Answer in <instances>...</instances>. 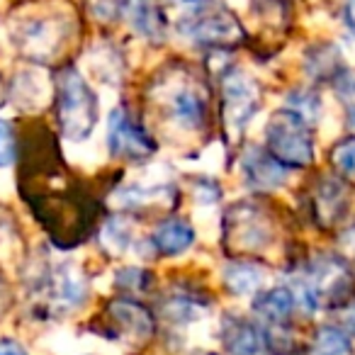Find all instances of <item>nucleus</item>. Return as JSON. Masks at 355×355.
<instances>
[{
  "label": "nucleus",
  "instance_id": "23",
  "mask_svg": "<svg viewBox=\"0 0 355 355\" xmlns=\"http://www.w3.org/2000/svg\"><path fill=\"white\" fill-rule=\"evenodd\" d=\"M17 156V144H15V132L8 122L0 119V168L12 166Z\"/></svg>",
  "mask_w": 355,
  "mask_h": 355
},
{
  "label": "nucleus",
  "instance_id": "1",
  "mask_svg": "<svg viewBox=\"0 0 355 355\" xmlns=\"http://www.w3.org/2000/svg\"><path fill=\"white\" fill-rule=\"evenodd\" d=\"M56 119L59 129L69 141H85L93 134L98 122V95L88 85V80L73 69H64L56 76Z\"/></svg>",
  "mask_w": 355,
  "mask_h": 355
},
{
  "label": "nucleus",
  "instance_id": "25",
  "mask_svg": "<svg viewBox=\"0 0 355 355\" xmlns=\"http://www.w3.org/2000/svg\"><path fill=\"white\" fill-rule=\"evenodd\" d=\"M93 3V12L100 15L103 20H112L114 15H119L127 0H90Z\"/></svg>",
  "mask_w": 355,
  "mask_h": 355
},
{
  "label": "nucleus",
  "instance_id": "17",
  "mask_svg": "<svg viewBox=\"0 0 355 355\" xmlns=\"http://www.w3.org/2000/svg\"><path fill=\"white\" fill-rule=\"evenodd\" d=\"M297 306V297L292 287H272L253 300V311L270 324H285Z\"/></svg>",
  "mask_w": 355,
  "mask_h": 355
},
{
  "label": "nucleus",
  "instance_id": "3",
  "mask_svg": "<svg viewBox=\"0 0 355 355\" xmlns=\"http://www.w3.org/2000/svg\"><path fill=\"white\" fill-rule=\"evenodd\" d=\"M266 144L272 158H277L285 168H306L314 161L309 122L292 107L270 114L266 127Z\"/></svg>",
  "mask_w": 355,
  "mask_h": 355
},
{
  "label": "nucleus",
  "instance_id": "13",
  "mask_svg": "<svg viewBox=\"0 0 355 355\" xmlns=\"http://www.w3.org/2000/svg\"><path fill=\"white\" fill-rule=\"evenodd\" d=\"M195 236H198V232L188 222H183V219H168V222L158 224V229L151 236V243L158 256L173 258L188 251L195 243Z\"/></svg>",
  "mask_w": 355,
  "mask_h": 355
},
{
  "label": "nucleus",
  "instance_id": "21",
  "mask_svg": "<svg viewBox=\"0 0 355 355\" xmlns=\"http://www.w3.org/2000/svg\"><path fill=\"white\" fill-rule=\"evenodd\" d=\"M331 163L343 178L355 183V139H345L331 151Z\"/></svg>",
  "mask_w": 355,
  "mask_h": 355
},
{
  "label": "nucleus",
  "instance_id": "15",
  "mask_svg": "<svg viewBox=\"0 0 355 355\" xmlns=\"http://www.w3.org/2000/svg\"><path fill=\"white\" fill-rule=\"evenodd\" d=\"M314 207H316V217H319L321 224H326V227L338 224L350 207V198H348L345 185L340 183V180H324V183L316 188Z\"/></svg>",
  "mask_w": 355,
  "mask_h": 355
},
{
  "label": "nucleus",
  "instance_id": "2",
  "mask_svg": "<svg viewBox=\"0 0 355 355\" xmlns=\"http://www.w3.org/2000/svg\"><path fill=\"white\" fill-rule=\"evenodd\" d=\"M178 32L202 46H229L241 42L236 17L212 0H175Z\"/></svg>",
  "mask_w": 355,
  "mask_h": 355
},
{
  "label": "nucleus",
  "instance_id": "19",
  "mask_svg": "<svg viewBox=\"0 0 355 355\" xmlns=\"http://www.w3.org/2000/svg\"><path fill=\"white\" fill-rule=\"evenodd\" d=\"M311 355H353L348 336L336 326H321L314 336Z\"/></svg>",
  "mask_w": 355,
  "mask_h": 355
},
{
  "label": "nucleus",
  "instance_id": "28",
  "mask_svg": "<svg viewBox=\"0 0 355 355\" xmlns=\"http://www.w3.org/2000/svg\"><path fill=\"white\" fill-rule=\"evenodd\" d=\"M345 22L355 32V0H345Z\"/></svg>",
  "mask_w": 355,
  "mask_h": 355
},
{
  "label": "nucleus",
  "instance_id": "12",
  "mask_svg": "<svg viewBox=\"0 0 355 355\" xmlns=\"http://www.w3.org/2000/svg\"><path fill=\"white\" fill-rule=\"evenodd\" d=\"M222 340L232 355H266L268 338L253 321L232 316L222 324Z\"/></svg>",
  "mask_w": 355,
  "mask_h": 355
},
{
  "label": "nucleus",
  "instance_id": "10",
  "mask_svg": "<svg viewBox=\"0 0 355 355\" xmlns=\"http://www.w3.org/2000/svg\"><path fill=\"white\" fill-rule=\"evenodd\" d=\"M64 35L66 30L59 17L56 20H51V17H32L20 27L17 42H20V49L32 59H49L64 42Z\"/></svg>",
  "mask_w": 355,
  "mask_h": 355
},
{
  "label": "nucleus",
  "instance_id": "20",
  "mask_svg": "<svg viewBox=\"0 0 355 355\" xmlns=\"http://www.w3.org/2000/svg\"><path fill=\"white\" fill-rule=\"evenodd\" d=\"M134 236H132V224L127 219H110L103 227V234H100V243L107 248L112 256H122L129 246H132Z\"/></svg>",
  "mask_w": 355,
  "mask_h": 355
},
{
  "label": "nucleus",
  "instance_id": "4",
  "mask_svg": "<svg viewBox=\"0 0 355 355\" xmlns=\"http://www.w3.org/2000/svg\"><path fill=\"white\" fill-rule=\"evenodd\" d=\"M168 122L180 132H200L207 124V95L198 83L173 76L156 88Z\"/></svg>",
  "mask_w": 355,
  "mask_h": 355
},
{
  "label": "nucleus",
  "instance_id": "6",
  "mask_svg": "<svg viewBox=\"0 0 355 355\" xmlns=\"http://www.w3.org/2000/svg\"><path fill=\"white\" fill-rule=\"evenodd\" d=\"M107 151L124 161H146L156 153V141L127 107H114L107 114Z\"/></svg>",
  "mask_w": 355,
  "mask_h": 355
},
{
  "label": "nucleus",
  "instance_id": "14",
  "mask_svg": "<svg viewBox=\"0 0 355 355\" xmlns=\"http://www.w3.org/2000/svg\"><path fill=\"white\" fill-rule=\"evenodd\" d=\"M51 90H54L51 80L42 71H22L20 76H15V83H12V103L20 110H37L49 103Z\"/></svg>",
  "mask_w": 355,
  "mask_h": 355
},
{
  "label": "nucleus",
  "instance_id": "29",
  "mask_svg": "<svg viewBox=\"0 0 355 355\" xmlns=\"http://www.w3.org/2000/svg\"><path fill=\"white\" fill-rule=\"evenodd\" d=\"M200 355H217V353H200Z\"/></svg>",
  "mask_w": 355,
  "mask_h": 355
},
{
  "label": "nucleus",
  "instance_id": "18",
  "mask_svg": "<svg viewBox=\"0 0 355 355\" xmlns=\"http://www.w3.org/2000/svg\"><path fill=\"white\" fill-rule=\"evenodd\" d=\"M122 15L129 20L132 30L146 40H161L163 37V20L151 0H127Z\"/></svg>",
  "mask_w": 355,
  "mask_h": 355
},
{
  "label": "nucleus",
  "instance_id": "24",
  "mask_svg": "<svg viewBox=\"0 0 355 355\" xmlns=\"http://www.w3.org/2000/svg\"><path fill=\"white\" fill-rule=\"evenodd\" d=\"M193 198L198 205H202V207H212V205H217V200L222 198V190H219V185L214 183V180H198V183L193 185Z\"/></svg>",
  "mask_w": 355,
  "mask_h": 355
},
{
  "label": "nucleus",
  "instance_id": "27",
  "mask_svg": "<svg viewBox=\"0 0 355 355\" xmlns=\"http://www.w3.org/2000/svg\"><path fill=\"white\" fill-rule=\"evenodd\" d=\"M343 326L350 331V334H355V302H350V304L343 309Z\"/></svg>",
  "mask_w": 355,
  "mask_h": 355
},
{
  "label": "nucleus",
  "instance_id": "7",
  "mask_svg": "<svg viewBox=\"0 0 355 355\" xmlns=\"http://www.w3.org/2000/svg\"><path fill=\"white\" fill-rule=\"evenodd\" d=\"M227 239L234 251L261 253L272 243V227L261 207L256 205H236L227 214Z\"/></svg>",
  "mask_w": 355,
  "mask_h": 355
},
{
  "label": "nucleus",
  "instance_id": "11",
  "mask_svg": "<svg viewBox=\"0 0 355 355\" xmlns=\"http://www.w3.org/2000/svg\"><path fill=\"white\" fill-rule=\"evenodd\" d=\"M112 326L122 331L127 338L146 340L153 334V314L137 300H114L110 302Z\"/></svg>",
  "mask_w": 355,
  "mask_h": 355
},
{
  "label": "nucleus",
  "instance_id": "22",
  "mask_svg": "<svg viewBox=\"0 0 355 355\" xmlns=\"http://www.w3.org/2000/svg\"><path fill=\"white\" fill-rule=\"evenodd\" d=\"M114 285L124 290H146L151 285V272L144 268H122L114 272Z\"/></svg>",
  "mask_w": 355,
  "mask_h": 355
},
{
  "label": "nucleus",
  "instance_id": "16",
  "mask_svg": "<svg viewBox=\"0 0 355 355\" xmlns=\"http://www.w3.org/2000/svg\"><path fill=\"white\" fill-rule=\"evenodd\" d=\"M222 280L232 295L251 297V295H258V290H261L263 282H266V270H263L258 263H251V261H232L224 266Z\"/></svg>",
  "mask_w": 355,
  "mask_h": 355
},
{
  "label": "nucleus",
  "instance_id": "5",
  "mask_svg": "<svg viewBox=\"0 0 355 355\" xmlns=\"http://www.w3.org/2000/svg\"><path fill=\"white\" fill-rule=\"evenodd\" d=\"M258 107H261V90L256 80L239 69L227 71L222 80V112L234 137L246 129V124L256 117Z\"/></svg>",
  "mask_w": 355,
  "mask_h": 355
},
{
  "label": "nucleus",
  "instance_id": "9",
  "mask_svg": "<svg viewBox=\"0 0 355 355\" xmlns=\"http://www.w3.org/2000/svg\"><path fill=\"white\" fill-rule=\"evenodd\" d=\"M241 175L243 183L258 193H268L285 183V166L270 151H263L258 146H248L241 156Z\"/></svg>",
  "mask_w": 355,
  "mask_h": 355
},
{
  "label": "nucleus",
  "instance_id": "8",
  "mask_svg": "<svg viewBox=\"0 0 355 355\" xmlns=\"http://www.w3.org/2000/svg\"><path fill=\"white\" fill-rule=\"evenodd\" d=\"M306 285L314 292L316 304H343L353 295V275L340 258L321 256L306 272Z\"/></svg>",
  "mask_w": 355,
  "mask_h": 355
},
{
  "label": "nucleus",
  "instance_id": "26",
  "mask_svg": "<svg viewBox=\"0 0 355 355\" xmlns=\"http://www.w3.org/2000/svg\"><path fill=\"white\" fill-rule=\"evenodd\" d=\"M0 355H27V350L22 348L17 340L12 338H0Z\"/></svg>",
  "mask_w": 355,
  "mask_h": 355
}]
</instances>
